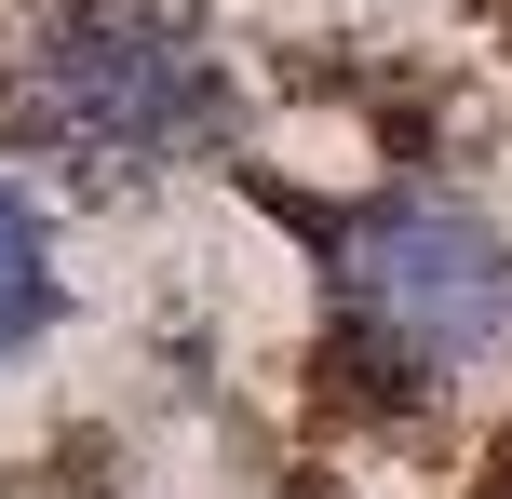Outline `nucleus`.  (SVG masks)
<instances>
[{
  "mask_svg": "<svg viewBox=\"0 0 512 499\" xmlns=\"http://www.w3.org/2000/svg\"><path fill=\"white\" fill-rule=\"evenodd\" d=\"M41 324H54V243L27 216V189L0 176V351H27Z\"/></svg>",
  "mask_w": 512,
  "mask_h": 499,
  "instance_id": "7ed1b4c3",
  "label": "nucleus"
},
{
  "mask_svg": "<svg viewBox=\"0 0 512 499\" xmlns=\"http://www.w3.org/2000/svg\"><path fill=\"white\" fill-rule=\"evenodd\" d=\"M324 324L337 365L378 378V392H432L512 324V243L459 203H364L324 243Z\"/></svg>",
  "mask_w": 512,
  "mask_h": 499,
  "instance_id": "f257e3e1",
  "label": "nucleus"
},
{
  "mask_svg": "<svg viewBox=\"0 0 512 499\" xmlns=\"http://www.w3.org/2000/svg\"><path fill=\"white\" fill-rule=\"evenodd\" d=\"M230 122V81L216 54L189 41L176 14H135V0H68L27 54V135L68 162H176V149H216Z\"/></svg>",
  "mask_w": 512,
  "mask_h": 499,
  "instance_id": "f03ea898",
  "label": "nucleus"
}]
</instances>
